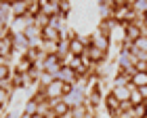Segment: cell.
I'll return each instance as SVG.
<instances>
[{
    "label": "cell",
    "mask_w": 147,
    "mask_h": 118,
    "mask_svg": "<svg viewBox=\"0 0 147 118\" xmlns=\"http://www.w3.org/2000/svg\"><path fill=\"white\" fill-rule=\"evenodd\" d=\"M130 87L135 89H147V72H132L130 74Z\"/></svg>",
    "instance_id": "cell-8"
},
{
    "label": "cell",
    "mask_w": 147,
    "mask_h": 118,
    "mask_svg": "<svg viewBox=\"0 0 147 118\" xmlns=\"http://www.w3.org/2000/svg\"><path fill=\"white\" fill-rule=\"evenodd\" d=\"M71 11V2L69 0H57V15L59 17H67Z\"/></svg>",
    "instance_id": "cell-13"
},
{
    "label": "cell",
    "mask_w": 147,
    "mask_h": 118,
    "mask_svg": "<svg viewBox=\"0 0 147 118\" xmlns=\"http://www.w3.org/2000/svg\"><path fill=\"white\" fill-rule=\"evenodd\" d=\"M57 78H59V80H63V82L76 84L80 76H78V74H76V72H74L71 68H69V65H63V68H61V70L57 72Z\"/></svg>",
    "instance_id": "cell-5"
},
{
    "label": "cell",
    "mask_w": 147,
    "mask_h": 118,
    "mask_svg": "<svg viewBox=\"0 0 147 118\" xmlns=\"http://www.w3.org/2000/svg\"><path fill=\"white\" fill-rule=\"evenodd\" d=\"M32 65H34V63H32L25 55H21V59L17 61V65H15V70H13V72H15V74H25V72H28Z\"/></svg>",
    "instance_id": "cell-12"
},
{
    "label": "cell",
    "mask_w": 147,
    "mask_h": 118,
    "mask_svg": "<svg viewBox=\"0 0 147 118\" xmlns=\"http://www.w3.org/2000/svg\"><path fill=\"white\" fill-rule=\"evenodd\" d=\"M32 118H44L42 114H32Z\"/></svg>",
    "instance_id": "cell-23"
},
{
    "label": "cell",
    "mask_w": 147,
    "mask_h": 118,
    "mask_svg": "<svg viewBox=\"0 0 147 118\" xmlns=\"http://www.w3.org/2000/svg\"><path fill=\"white\" fill-rule=\"evenodd\" d=\"M120 103H122V101H118V99H116V97H113L111 93H107V95H105V108H107V112H109L113 118H116L118 110H120Z\"/></svg>",
    "instance_id": "cell-11"
},
{
    "label": "cell",
    "mask_w": 147,
    "mask_h": 118,
    "mask_svg": "<svg viewBox=\"0 0 147 118\" xmlns=\"http://www.w3.org/2000/svg\"><path fill=\"white\" fill-rule=\"evenodd\" d=\"M61 30L55 28V25H44V28H40V40H49V42H57L61 40Z\"/></svg>",
    "instance_id": "cell-3"
},
{
    "label": "cell",
    "mask_w": 147,
    "mask_h": 118,
    "mask_svg": "<svg viewBox=\"0 0 147 118\" xmlns=\"http://www.w3.org/2000/svg\"><path fill=\"white\" fill-rule=\"evenodd\" d=\"M9 99H11V89L6 87V84H2V87H0V108H4L6 103H9Z\"/></svg>",
    "instance_id": "cell-16"
},
{
    "label": "cell",
    "mask_w": 147,
    "mask_h": 118,
    "mask_svg": "<svg viewBox=\"0 0 147 118\" xmlns=\"http://www.w3.org/2000/svg\"><path fill=\"white\" fill-rule=\"evenodd\" d=\"M109 40L111 38H107V36H103V34H92V44L90 47H97V49H101V51H109Z\"/></svg>",
    "instance_id": "cell-10"
},
{
    "label": "cell",
    "mask_w": 147,
    "mask_h": 118,
    "mask_svg": "<svg viewBox=\"0 0 147 118\" xmlns=\"http://www.w3.org/2000/svg\"><path fill=\"white\" fill-rule=\"evenodd\" d=\"M9 32H11V25L6 23V21H0V38H4Z\"/></svg>",
    "instance_id": "cell-19"
},
{
    "label": "cell",
    "mask_w": 147,
    "mask_h": 118,
    "mask_svg": "<svg viewBox=\"0 0 147 118\" xmlns=\"http://www.w3.org/2000/svg\"><path fill=\"white\" fill-rule=\"evenodd\" d=\"M11 76H13V70L9 68V63H0V82L6 84L11 80Z\"/></svg>",
    "instance_id": "cell-15"
},
{
    "label": "cell",
    "mask_w": 147,
    "mask_h": 118,
    "mask_svg": "<svg viewBox=\"0 0 147 118\" xmlns=\"http://www.w3.org/2000/svg\"><path fill=\"white\" fill-rule=\"evenodd\" d=\"M36 110H38V103H36L34 99H30V101H28V106H25V110H23V112H28V114H36Z\"/></svg>",
    "instance_id": "cell-18"
},
{
    "label": "cell",
    "mask_w": 147,
    "mask_h": 118,
    "mask_svg": "<svg viewBox=\"0 0 147 118\" xmlns=\"http://www.w3.org/2000/svg\"><path fill=\"white\" fill-rule=\"evenodd\" d=\"M132 47H135V49H139V51H143V53H147V36L137 38V40L132 42Z\"/></svg>",
    "instance_id": "cell-17"
},
{
    "label": "cell",
    "mask_w": 147,
    "mask_h": 118,
    "mask_svg": "<svg viewBox=\"0 0 147 118\" xmlns=\"http://www.w3.org/2000/svg\"><path fill=\"white\" fill-rule=\"evenodd\" d=\"M132 89H135V87H130V84H116V87H113V91H111V95L116 97L118 101H128Z\"/></svg>",
    "instance_id": "cell-6"
},
{
    "label": "cell",
    "mask_w": 147,
    "mask_h": 118,
    "mask_svg": "<svg viewBox=\"0 0 147 118\" xmlns=\"http://www.w3.org/2000/svg\"><path fill=\"white\" fill-rule=\"evenodd\" d=\"M13 51H15V49H13V30H11L4 38H0V57H2V59L11 57Z\"/></svg>",
    "instance_id": "cell-4"
},
{
    "label": "cell",
    "mask_w": 147,
    "mask_h": 118,
    "mask_svg": "<svg viewBox=\"0 0 147 118\" xmlns=\"http://www.w3.org/2000/svg\"><path fill=\"white\" fill-rule=\"evenodd\" d=\"M145 91H147V89H145Z\"/></svg>",
    "instance_id": "cell-27"
},
{
    "label": "cell",
    "mask_w": 147,
    "mask_h": 118,
    "mask_svg": "<svg viewBox=\"0 0 147 118\" xmlns=\"http://www.w3.org/2000/svg\"><path fill=\"white\" fill-rule=\"evenodd\" d=\"M84 53H86V57L90 59V63H103L105 57H107V51H101V49H97V47H88Z\"/></svg>",
    "instance_id": "cell-7"
},
{
    "label": "cell",
    "mask_w": 147,
    "mask_h": 118,
    "mask_svg": "<svg viewBox=\"0 0 147 118\" xmlns=\"http://www.w3.org/2000/svg\"><path fill=\"white\" fill-rule=\"evenodd\" d=\"M122 30H124V40H126V42H135L137 38L143 36V28H141V23H139V21L124 23Z\"/></svg>",
    "instance_id": "cell-1"
},
{
    "label": "cell",
    "mask_w": 147,
    "mask_h": 118,
    "mask_svg": "<svg viewBox=\"0 0 147 118\" xmlns=\"http://www.w3.org/2000/svg\"><path fill=\"white\" fill-rule=\"evenodd\" d=\"M19 118H32V114H28V112H23V114L19 116Z\"/></svg>",
    "instance_id": "cell-22"
},
{
    "label": "cell",
    "mask_w": 147,
    "mask_h": 118,
    "mask_svg": "<svg viewBox=\"0 0 147 118\" xmlns=\"http://www.w3.org/2000/svg\"><path fill=\"white\" fill-rule=\"evenodd\" d=\"M137 2H139V0H124V6H130V9H135Z\"/></svg>",
    "instance_id": "cell-20"
},
{
    "label": "cell",
    "mask_w": 147,
    "mask_h": 118,
    "mask_svg": "<svg viewBox=\"0 0 147 118\" xmlns=\"http://www.w3.org/2000/svg\"><path fill=\"white\" fill-rule=\"evenodd\" d=\"M49 118H57V116H49Z\"/></svg>",
    "instance_id": "cell-25"
},
{
    "label": "cell",
    "mask_w": 147,
    "mask_h": 118,
    "mask_svg": "<svg viewBox=\"0 0 147 118\" xmlns=\"http://www.w3.org/2000/svg\"><path fill=\"white\" fill-rule=\"evenodd\" d=\"M0 87H2V82H0Z\"/></svg>",
    "instance_id": "cell-26"
},
{
    "label": "cell",
    "mask_w": 147,
    "mask_h": 118,
    "mask_svg": "<svg viewBox=\"0 0 147 118\" xmlns=\"http://www.w3.org/2000/svg\"><path fill=\"white\" fill-rule=\"evenodd\" d=\"M11 9H13V15H15V17H25V15H28V4H25V0L15 2Z\"/></svg>",
    "instance_id": "cell-14"
},
{
    "label": "cell",
    "mask_w": 147,
    "mask_h": 118,
    "mask_svg": "<svg viewBox=\"0 0 147 118\" xmlns=\"http://www.w3.org/2000/svg\"><path fill=\"white\" fill-rule=\"evenodd\" d=\"M4 6H6V4L2 2V0H0V11H2V9H4Z\"/></svg>",
    "instance_id": "cell-24"
},
{
    "label": "cell",
    "mask_w": 147,
    "mask_h": 118,
    "mask_svg": "<svg viewBox=\"0 0 147 118\" xmlns=\"http://www.w3.org/2000/svg\"><path fill=\"white\" fill-rule=\"evenodd\" d=\"M15 2H19V0H6V2H4V4H6V6H13V4H15Z\"/></svg>",
    "instance_id": "cell-21"
},
{
    "label": "cell",
    "mask_w": 147,
    "mask_h": 118,
    "mask_svg": "<svg viewBox=\"0 0 147 118\" xmlns=\"http://www.w3.org/2000/svg\"><path fill=\"white\" fill-rule=\"evenodd\" d=\"M86 51V47L82 44V40H80V36L78 38H74V40H67V53L74 55V57H80Z\"/></svg>",
    "instance_id": "cell-9"
},
{
    "label": "cell",
    "mask_w": 147,
    "mask_h": 118,
    "mask_svg": "<svg viewBox=\"0 0 147 118\" xmlns=\"http://www.w3.org/2000/svg\"><path fill=\"white\" fill-rule=\"evenodd\" d=\"M44 91H46V95H49V99H63V80L53 78L44 87Z\"/></svg>",
    "instance_id": "cell-2"
}]
</instances>
